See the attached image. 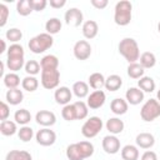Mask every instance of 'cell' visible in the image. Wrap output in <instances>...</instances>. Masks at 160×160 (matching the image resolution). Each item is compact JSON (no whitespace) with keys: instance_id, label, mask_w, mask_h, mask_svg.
I'll return each instance as SVG.
<instances>
[{"instance_id":"cell-3","label":"cell","mask_w":160,"mask_h":160,"mask_svg":"<svg viewBox=\"0 0 160 160\" xmlns=\"http://www.w3.org/2000/svg\"><path fill=\"white\" fill-rule=\"evenodd\" d=\"M132 18V5L128 0L116 2L114 10V21L119 26H126L130 24Z\"/></svg>"},{"instance_id":"cell-1","label":"cell","mask_w":160,"mask_h":160,"mask_svg":"<svg viewBox=\"0 0 160 160\" xmlns=\"http://www.w3.org/2000/svg\"><path fill=\"white\" fill-rule=\"evenodd\" d=\"M94 154V145L90 141H79L66 148V158L69 160H85Z\"/></svg>"},{"instance_id":"cell-15","label":"cell","mask_w":160,"mask_h":160,"mask_svg":"<svg viewBox=\"0 0 160 160\" xmlns=\"http://www.w3.org/2000/svg\"><path fill=\"white\" fill-rule=\"evenodd\" d=\"M125 100L130 105H139L144 101V91L139 88H129L125 92Z\"/></svg>"},{"instance_id":"cell-37","label":"cell","mask_w":160,"mask_h":160,"mask_svg":"<svg viewBox=\"0 0 160 160\" xmlns=\"http://www.w3.org/2000/svg\"><path fill=\"white\" fill-rule=\"evenodd\" d=\"M74 106H75V110H76V120H82L85 118H88V114H89V106L86 102L79 100V101H75L72 102Z\"/></svg>"},{"instance_id":"cell-32","label":"cell","mask_w":160,"mask_h":160,"mask_svg":"<svg viewBox=\"0 0 160 160\" xmlns=\"http://www.w3.org/2000/svg\"><path fill=\"white\" fill-rule=\"evenodd\" d=\"M5 160H32V158L31 154L25 150H10L6 154Z\"/></svg>"},{"instance_id":"cell-5","label":"cell","mask_w":160,"mask_h":160,"mask_svg":"<svg viewBox=\"0 0 160 160\" xmlns=\"http://www.w3.org/2000/svg\"><path fill=\"white\" fill-rule=\"evenodd\" d=\"M140 116L144 121L150 122L160 116V102L156 99H149L144 102L140 110Z\"/></svg>"},{"instance_id":"cell-20","label":"cell","mask_w":160,"mask_h":160,"mask_svg":"<svg viewBox=\"0 0 160 160\" xmlns=\"http://www.w3.org/2000/svg\"><path fill=\"white\" fill-rule=\"evenodd\" d=\"M110 109L115 115H124L129 109V104L125 99L116 98L110 102Z\"/></svg>"},{"instance_id":"cell-14","label":"cell","mask_w":160,"mask_h":160,"mask_svg":"<svg viewBox=\"0 0 160 160\" xmlns=\"http://www.w3.org/2000/svg\"><path fill=\"white\" fill-rule=\"evenodd\" d=\"M72 98V90H70L68 86H60L54 92V99L56 104L59 105H68L70 104V100Z\"/></svg>"},{"instance_id":"cell-9","label":"cell","mask_w":160,"mask_h":160,"mask_svg":"<svg viewBox=\"0 0 160 160\" xmlns=\"http://www.w3.org/2000/svg\"><path fill=\"white\" fill-rule=\"evenodd\" d=\"M64 20H65L66 25L78 28V26H80V25L84 24V15H82V12H81L80 9H78V8H70L69 10L65 11Z\"/></svg>"},{"instance_id":"cell-18","label":"cell","mask_w":160,"mask_h":160,"mask_svg":"<svg viewBox=\"0 0 160 160\" xmlns=\"http://www.w3.org/2000/svg\"><path fill=\"white\" fill-rule=\"evenodd\" d=\"M135 142L140 149H150L155 144V138L150 132H140L136 135Z\"/></svg>"},{"instance_id":"cell-42","label":"cell","mask_w":160,"mask_h":160,"mask_svg":"<svg viewBox=\"0 0 160 160\" xmlns=\"http://www.w3.org/2000/svg\"><path fill=\"white\" fill-rule=\"evenodd\" d=\"M9 15H10V11L8 9V6L5 4H0V26H5V24L8 22V19H9Z\"/></svg>"},{"instance_id":"cell-41","label":"cell","mask_w":160,"mask_h":160,"mask_svg":"<svg viewBox=\"0 0 160 160\" xmlns=\"http://www.w3.org/2000/svg\"><path fill=\"white\" fill-rule=\"evenodd\" d=\"M18 136H19V139H20L21 141L28 142V141H30V140L32 139V136H34V130H32V128H30V126H28V125L21 126L20 130H18Z\"/></svg>"},{"instance_id":"cell-10","label":"cell","mask_w":160,"mask_h":160,"mask_svg":"<svg viewBox=\"0 0 160 160\" xmlns=\"http://www.w3.org/2000/svg\"><path fill=\"white\" fill-rule=\"evenodd\" d=\"M72 52L78 60H88L91 55V45L86 40H79L75 42Z\"/></svg>"},{"instance_id":"cell-34","label":"cell","mask_w":160,"mask_h":160,"mask_svg":"<svg viewBox=\"0 0 160 160\" xmlns=\"http://www.w3.org/2000/svg\"><path fill=\"white\" fill-rule=\"evenodd\" d=\"M0 132L4 136H11L15 132H18V128H16V122L11 121V120H5L1 121L0 124Z\"/></svg>"},{"instance_id":"cell-16","label":"cell","mask_w":160,"mask_h":160,"mask_svg":"<svg viewBox=\"0 0 160 160\" xmlns=\"http://www.w3.org/2000/svg\"><path fill=\"white\" fill-rule=\"evenodd\" d=\"M25 55H8L6 58V66L10 72L19 71L22 66H25Z\"/></svg>"},{"instance_id":"cell-26","label":"cell","mask_w":160,"mask_h":160,"mask_svg":"<svg viewBox=\"0 0 160 160\" xmlns=\"http://www.w3.org/2000/svg\"><path fill=\"white\" fill-rule=\"evenodd\" d=\"M139 61H140V65L144 69H151L156 65V56L151 51H145L140 55Z\"/></svg>"},{"instance_id":"cell-17","label":"cell","mask_w":160,"mask_h":160,"mask_svg":"<svg viewBox=\"0 0 160 160\" xmlns=\"http://www.w3.org/2000/svg\"><path fill=\"white\" fill-rule=\"evenodd\" d=\"M81 31H82V35L85 39H94L98 32H99V25L95 20H86L84 21L82 26H81Z\"/></svg>"},{"instance_id":"cell-21","label":"cell","mask_w":160,"mask_h":160,"mask_svg":"<svg viewBox=\"0 0 160 160\" xmlns=\"http://www.w3.org/2000/svg\"><path fill=\"white\" fill-rule=\"evenodd\" d=\"M40 66H41V70H56L59 66V59L52 54L45 55L40 60Z\"/></svg>"},{"instance_id":"cell-6","label":"cell","mask_w":160,"mask_h":160,"mask_svg":"<svg viewBox=\"0 0 160 160\" xmlns=\"http://www.w3.org/2000/svg\"><path fill=\"white\" fill-rule=\"evenodd\" d=\"M104 124L101 118L99 116H90L81 126V134L86 139H92L95 138L102 129Z\"/></svg>"},{"instance_id":"cell-36","label":"cell","mask_w":160,"mask_h":160,"mask_svg":"<svg viewBox=\"0 0 160 160\" xmlns=\"http://www.w3.org/2000/svg\"><path fill=\"white\" fill-rule=\"evenodd\" d=\"M21 86L25 91H29V92H32L35 91L38 88H39V80L35 78V76H25L22 80H21Z\"/></svg>"},{"instance_id":"cell-24","label":"cell","mask_w":160,"mask_h":160,"mask_svg":"<svg viewBox=\"0 0 160 160\" xmlns=\"http://www.w3.org/2000/svg\"><path fill=\"white\" fill-rule=\"evenodd\" d=\"M121 159L122 160H138L139 159V149L135 145L128 144L121 149Z\"/></svg>"},{"instance_id":"cell-44","label":"cell","mask_w":160,"mask_h":160,"mask_svg":"<svg viewBox=\"0 0 160 160\" xmlns=\"http://www.w3.org/2000/svg\"><path fill=\"white\" fill-rule=\"evenodd\" d=\"M31 5H32L34 11H42L46 8L48 1L46 0H31Z\"/></svg>"},{"instance_id":"cell-33","label":"cell","mask_w":160,"mask_h":160,"mask_svg":"<svg viewBox=\"0 0 160 160\" xmlns=\"http://www.w3.org/2000/svg\"><path fill=\"white\" fill-rule=\"evenodd\" d=\"M16 11L19 15L21 16H28L30 15L34 9H32V5H31V0H19L16 2Z\"/></svg>"},{"instance_id":"cell-39","label":"cell","mask_w":160,"mask_h":160,"mask_svg":"<svg viewBox=\"0 0 160 160\" xmlns=\"http://www.w3.org/2000/svg\"><path fill=\"white\" fill-rule=\"evenodd\" d=\"M24 69H25V71H26L28 75L35 76V75H38L40 72L41 66H40V62H38L36 60H29V61L25 62Z\"/></svg>"},{"instance_id":"cell-19","label":"cell","mask_w":160,"mask_h":160,"mask_svg":"<svg viewBox=\"0 0 160 160\" xmlns=\"http://www.w3.org/2000/svg\"><path fill=\"white\" fill-rule=\"evenodd\" d=\"M105 128L106 130L111 134V135H118V134H121L124 128H125V124L122 120H120L119 118H110L106 124H105Z\"/></svg>"},{"instance_id":"cell-22","label":"cell","mask_w":160,"mask_h":160,"mask_svg":"<svg viewBox=\"0 0 160 160\" xmlns=\"http://www.w3.org/2000/svg\"><path fill=\"white\" fill-rule=\"evenodd\" d=\"M5 99H6L8 104H10V105H19L24 100L22 90H20V89H10V90L6 91Z\"/></svg>"},{"instance_id":"cell-29","label":"cell","mask_w":160,"mask_h":160,"mask_svg":"<svg viewBox=\"0 0 160 160\" xmlns=\"http://www.w3.org/2000/svg\"><path fill=\"white\" fill-rule=\"evenodd\" d=\"M61 28H62V24H61V21L58 18H50L45 22V30L50 35H55V34L60 32Z\"/></svg>"},{"instance_id":"cell-8","label":"cell","mask_w":160,"mask_h":160,"mask_svg":"<svg viewBox=\"0 0 160 160\" xmlns=\"http://www.w3.org/2000/svg\"><path fill=\"white\" fill-rule=\"evenodd\" d=\"M36 142L41 146H51L56 141V134L49 128H42L35 134Z\"/></svg>"},{"instance_id":"cell-48","label":"cell","mask_w":160,"mask_h":160,"mask_svg":"<svg viewBox=\"0 0 160 160\" xmlns=\"http://www.w3.org/2000/svg\"><path fill=\"white\" fill-rule=\"evenodd\" d=\"M0 42H1V50H0V54H2V52H5L6 51V42H5V40H0Z\"/></svg>"},{"instance_id":"cell-35","label":"cell","mask_w":160,"mask_h":160,"mask_svg":"<svg viewBox=\"0 0 160 160\" xmlns=\"http://www.w3.org/2000/svg\"><path fill=\"white\" fill-rule=\"evenodd\" d=\"M4 80V85L10 90V89H18V86L20 85V78L16 72H9L5 74V76L2 78Z\"/></svg>"},{"instance_id":"cell-46","label":"cell","mask_w":160,"mask_h":160,"mask_svg":"<svg viewBox=\"0 0 160 160\" xmlns=\"http://www.w3.org/2000/svg\"><path fill=\"white\" fill-rule=\"evenodd\" d=\"M140 160H158V155H156V152H154V151H151V150H146V151L141 155Z\"/></svg>"},{"instance_id":"cell-27","label":"cell","mask_w":160,"mask_h":160,"mask_svg":"<svg viewBox=\"0 0 160 160\" xmlns=\"http://www.w3.org/2000/svg\"><path fill=\"white\" fill-rule=\"evenodd\" d=\"M88 84L90 88H92L94 90H101V88L105 86V78L101 72H92L89 79H88Z\"/></svg>"},{"instance_id":"cell-25","label":"cell","mask_w":160,"mask_h":160,"mask_svg":"<svg viewBox=\"0 0 160 160\" xmlns=\"http://www.w3.org/2000/svg\"><path fill=\"white\" fill-rule=\"evenodd\" d=\"M72 94L79 98V99H84L89 96V84L85 81H76L72 85Z\"/></svg>"},{"instance_id":"cell-28","label":"cell","mask_w":160,"mask_h":160,"mask_svg":"<svg viewBox=\"0 0 160 160\" xmlns=\"http://www.w3.org/2000/svg\"><path fill=\"white\" fill-rule=\"evenodd\" d=\"M14 120H15L16 124L25 126V125H28L31 121V114L26 109H19L14 114Z\"/></svg>"},{"instance_id":"cell-40","label":"cell","mask_w":160,"mask_h":160,"mask_svg":"<svg viewBox=\"0 0 160 160\" xmlns=\"http://www.w3.org/2000/svg\"><path fill=\"white\" fill-rule=\"evenodd\" d=\"M5 36H6V40H9L10 42L18 44V41H20V40L22 39V32H21V30L18 29V28H11V29H9V30L6 31Z\"/></svg>"},{"instance_id":"cell-4","label":"cell","mask_w":160,"mask_h":160,"mask_svg":"<svg viewBox=\"0 0 160 160\" xmlns=\"http://www.w3.org/2000/svg\"><path fill=\"white\" fill-rule=\"evenodd\" d=\"M54 44V39L52 35L48 34V32H41L35 35L34 38H31L29 40V49L31 52L34 54H42L46 50H49Z\"/></svg>"},{"instance_id":"cell-45","label":"cell","mask_w":160,"mask_h":160,"mask_svg":"<svg viewBox=\"0 0 160 160\" xmlns=\"http://www.w3.org/2000/svg\"><path fill=\"white\" fill-rule=\"evenodd\" d=\"M90 2H91V5H92L95 9H98V10L105 9V8L108 6V4H109L108 0H91Z\"/></svg>"},{"instance_id":"cell-49","label":"cell","mask_w":160,"mask_h":160,"mask_svg":"<svg viewBox=\"0 0 160 160\" xmlns=\"http://www.w3.org/2000/svg\"><path fill=\"white\" fill-rule=\"evenodd\" d=\"M156 100L160 102V89L158 90V92H156Z\"/></svg>"},{"instance_id":"cell-12","label":"cell","mask_w":160,"mask_h":160,"mask_svg":"<svg viewBox=\"0 0 160 160\" xmlns=\"http://www.w3.org/2000/svg\"><path fill=\"white\" fill-rule=\"evenodd\" d=\"M105 100H106V95L102 90H94L92 92L89 94L86 104L90 109L96 110V109H100L105 104Z\"/></svg>"},{"instance_id":"cell-47","label":"cell","mask_w":160,"mask_h":160,"mask_svg":"<svg viewBox=\"0 0 160 160\" xmlns=\"http://www.w3.org/2000/svg\"><path fill=\"white\" fill-rule=\"evenodd\" d=\"M50 6L54 9H60L66 5V0H50Z\"/></svg>"},{"instance_id":"cell-2","label":"cell","mask_w":160,"mask_h":160,"mask_svg":"<svg viewBox=\"0 0 160 160\" xmlns=\"http://www.w3.org/2000/svg\"><path fill=\"white\" fill-rule=\"evenodd\" d=\"M118 49H119V52L124 56V59L129 64L136 62L140 58L139 45H138L136 40L132 38H124L122 40H120Z\"/></svg>"},{"instance_id":"cell-23","label":"cell","mask_w":160,"mask_h":160,"mask_svg":"<svg viewBox=\"0 0 160 160\" xmlns=\"http://www.w3.org/2000/svg\"><path fill=\"white\" fill-rule=\"evenodd\" d=\"M121 86H122V79L116 74L109 75L105 79V89L109 91H118Z\"/></svg>"},{"instance_id":"cell-13","label":"cell","mask_w":160,"mask_h":160,"mask_svg":"<svg viewBox=\"0 0 160 160\" xmlns=\"http://www.w3.org/2000/svg\"><path fill=\"white\" fill-rule=\"evenodd\" d=\"M35 121L41 125L42 128H50L56 122V116L52 111L49 110H40L35 115Z\"/></svg>"},{"instance_id":"cell-30","label":"cell","mask_w":160,"mask_h":160,"mask_svg":"<svg viewBox=\"0 0 160 160\" xmlns=\"http://www.w3.org/2000/svg\"><path fill=\"white\" fill-rule=\"evenodd\" d=\"M128 75L131 79H141L145 74V69L140 65V62H132L128 66Z\"/></svg>"},{"instance_id":"cell-31","label":"cell","mask_w":160,"mask_h":160,"mask_svg":"<svg viewBox=\"0 0 160 160\" xmlns=\"http://www.w3.org/2000/svg\"><path fill=\"white\" fill-rule=\"evenodd\" d=\"M155 81L150 76H142L139 81H138V88L140 90H142L144 92H152L155 90Z\"/></svg>"},{"instance_id":"cell-43","label":"cell","mask_w":160,"mask_h":160,"mask_svg":"<svg viewBox=\"0 0 160 160\" xmlns=\"http://www.w3.org/2000/svg\"><path fill=\"white\" fill-rule=\"evenodd\" d=\"M9 115H10V108H9L8 102L1 101V104H0V120L1 121L8 120Z\"/></svg>"},{"instance_id":"cell-11","label":"cell","mask_w":160,"mask_h":160,"mask_svg":"<svg viewBox=\"0 0 160 160\" xmlns=\"http://www.w3.org/2000/svg\"><path fill=\"white\" fill-rule=\"evenodd\" d=\"M101 145H102V150L106 154H110V155L118 154L119 150H120V140L116 138V135L110 134V135L104 136Z\"/></svg>"},{"instance_id":"cell-50","label":"cell","mask_w":160,"mask_h":160,"mask_svg":"<svg viewBox=\"0 0 160 160\" xmlns=\"http://www.w3.org/2000/svg\"><path fill=\"white\" fill-rule=\"evenodd\" d=\"M158 31L160 32V21H159V24H158Z\"/></svg>"},{"instance_id":"cell-7","label":"cell","mask_w":160,"mask_h":160,"mask_svg":"<svg viewBox=\"0 0 160 160\" xmlns=\"http://www.w3.org/2000/svg\"><path fill=\"white\" fill-rule=\"evenodd\" d=\"M40 82L44 89H48V90L58 89L60 84V71L58 69L56 70H41Z\"/></svg>"},{"instance_id":"cell-38","label":"cell","mask_w":160,"mask_h":160,"mask_svg":"<svg viewBox=\"0 0 160 160\" xmlns=\"http://www.w3.org/2000/svg\"><path fill=\"white\" fill-rule=\"evenodd\" d=\"M61 116L66 121H74V120H76V110H75L74 104L70 102V104L65 105L62 108V110H61Z\"/></svg>"}]
</instances>
